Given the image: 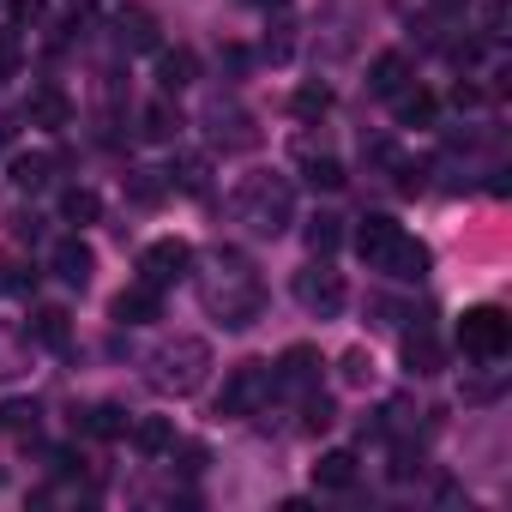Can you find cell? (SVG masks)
<instances>
[{"label":"cell","mask_w":512,"mask_h":512,"mask_svg":"<svg viewBox=\"0 0 512 512\" xmlns=\"http://www.w3.org/2000/svg\"><path fill=\"white\" fill-rule=\"evenodd\" d=\"M506 344H512V320L500 314V308H464V320H458V350L464 356H476V362H500L506 356Z\"/></svg>","instance_id":"6da1fadb"},{"label":"cell","mask_w":512,"mask_h":512,"mask_svg":"<svg viewBox=\"0 0 512 512\" xmlns=\"http://www.w3.org/2000/svg\"><path fill=\"white\" fill-rule=\"evenodd\" d=\"M205 380V344H193V338H181V344H169V350H157V368H151V386H163V392H193Z\"/></svg>","instance_id":"7a4b0ae2"},{"label":"cell","mask_w":512,"mask_h":512,"mask_svg":"<svg viewBox=\"0 0 512 512\" xmlns=\"http://www.w3.org/2000/svg\"><path fill=\"white\" fill-rule=\"evenodd\" d=\"M241 217L260 229V235H278L284 217H290V187H284V181H247V193H241Z\"/></svg>","instance_id":"3957f363"},{"label":"cell","mask_w":512,"mask_h":512,"mask_svg":"<svg viewBox=\"0 0 512 512\" xmlns=\"http://www.w3.org/2000/svg\"><path fill=\"white\" fill-rule=\"evenodd\" d=\"M272 386H278V380H272V368H266V362H241V368L229 374V386H223V416H247L253 404L272 392Z\"/></svg>","instance_id":"277c9868"},{"label":"cell","mask_w":512,"mask_h":512,"mask_svg":"<svg viewBox=\"0 0 512 512\" xmlns=\"http://www.w3.org/2000/svg\"><path fill=\"white\" fill-rule=\"evenodd\" d=\"M187 266H193V247L175 241V235H169V241H151V247H145V260H139L145 284H157V290H163V284H181Z\"/></svg>","instance_id":"5b68a950"},{"label":"cell","mask_w":512,"mask_h":512,"mask_svg":"<svg viewBox=\"0 0 512 512\" xmlns=\"http://www.w3.org/2000/svg\"><path fill=\"white\" fill-rule=\"evenodd\" d=\"M296 296H302V308H308V314H338V308H344V278L320 260L314 272H302V278H296Z\"/></svg>","instance_id":"8992f818"},{"label":"cell","mask_w":512,"mask_h":512,"mask_svg":"<svg viewBox=\"0 0 512 512\" xmlns=\"http://www.w3.org/2000/svg\"><path fill=\"white\" fill-rule=\"evenodd\" d=\"M398 241H404V229H398L392 217H362V229H356V253H362L374 272H386V266H392Z\"/></svg>","instance_id":"52a82bcc"},{"label":"cell","mask_w":512,"mask_h":512,"mask_svg":"<svg viewBox=\"0 0 512 512\" xmlns=\"http://www.w3.org/2000/svg\"><path fill=\"white\" fill-rule=\"evenodd\" d=\"M157 314H163V302H157V284H145V278L115 296V320H121V326H151Z\"/></svg>","instance_id":"ba28073f"},{"label":"cell","mask_w":512,"mask_h":512,"mask_svg":"<svg viewBox=\"0 0 512 512\" xmlns=\"http://www.w3.org/2000/svg\"><path fill=\"white\" fill-rule=\"evenodd\" d=\"M278 386H290V392H308L314 380H320V350H308V344H296V350H284V362H278V374H272Z\"/></svg>","instance_id":"9c48e42d"},{"label":"cell","mask_w":512,"mask_h":512,"mask_svg":"<svg viewBox=\"0 0 512 512\" xmlns=\"http://www.w3.org/2000/svg\"><path fill=\"white\" fill-rule=\"evenodd\" d=\"M25 121L55 133V127H67V121H73V103H67L55 85H43V91H31V103H25Z\"/></svg>","instance_id":"30bf717a"},{"label":"cell","mask_w":512,"mask_h":512,"mask_svg":"<svg viewBox=\"0 0 512 512\" xmlns=\"http://www.w3.org/2000/svg\"><path fill=\"white\" fill-rule=\"evenodd\" d=\"M404 368H410V374H422V380H428V374H440V368H446V350H440V344H434V332H428V326H422V332H410V338H404Z\"/></svg>","instance_id":"8fae6325"},{"label":"cell","mask_w":512,"mask_h":512,"mask_svg":"<svg viewBox=\"0 0 512 512\" xmlns=\"http://www.w3.org/2000/svg\"><path fill=\"white\" fill-rule=\"evenodd\" d=\"M55 272H61L67 284H79V290H85V284H91V272H97V253H91L85 241H61V247H55Z\"/></svg>","instance_id":"7c38bea8"},{"label":"cell","mask_w":512,"mask_h":512,"mask_svg":"<svg viewBox=\"0 0 512 512\" xmlns=\"http://www.w3.org/2000/svg\"><path fill=\"white\" fill-rule=\"evenodd\" d=\"M193 73H199L193 49H163V55H157V85H163V91H187Z\"/></svg>","instance_id":"4fadbf2b"},{"label":"cell","mask_w":512,"mask_h":512,"mask_svg":"<svg viewBox=\"0 0 512 512\" xmlns=\"http://www.w3.org/2000/svg\"><path fill=\"white\" fill-rule=\"evenodd\" d=\"M115 31H121V49H157V19L145 7H127L115 19Z\"/></svg>","instance_id":"5bb4252c"},{"label":"cell","mask_w":512,"mask_h":512,"mask_svg":"<svg viewBox=\"0 0 512 512\" xmlns=\"http://www.w3.org/2000/svg\"><path fill=\"white\" fill-rule=\"evenodd\" d=\"M392 278H404V284H416V278H428V247L422 241H398V253H392V266H386Z\"/></svg>","instance_id":"9a60e30c"},{"label":"cell","mask_w":512,"mask_h":512,"mask_svg":"<svg viewBox=\"0 0 512 512\" xmlns=\"http://www.w3.org/2000/svg\"><path fill=\"white\" fill-rule=\"evenodd\" d=\"M368 85H374V97H398V91L410 85L404 55H380V61H374V73H368Z\"/></svg>","instance_id":"2e32d148"},{"label":"cell","mask_w":512,"mask_h":512,"mask_svg":"<svg viewBox=\"0 0 512 512\" xmlns=\"http://www.w3.org/2000/svg\"><path fill=\"white\" fill-rule=\"evenodd\" d=\"M356 482V452H326L314 464V488H350Z\"/></svg>","instance_id":"e0dca14e"},{"label":"cell","mask_w":512,"mask_h":512,"mask_svg":"<svg viewBox=\"0 0 512 512\" xmlns=\"http://www.w3.org/2000/svg\"><path fill=\"white\" fill-rule=\"evenodd\" d=\"M85 434L121 440V434H127V410H121V404H91V410H85Z\"/></svg>","instance_id":"ac0fdd59"},{"label":"cell","mask_w":512,"mask_h":512,"mask_svg":"<svg viewBox=\"0 0 512 512\" xmlns=\"http://www.w3.org/2000/svg\"><path fill=\"white\" fill-rule=\"evenodd\" d=\"M392 103H398V121H404V127H428V121H434V97H428L422 85H416V91L404 85Z\"/></svg>","instance_id":"d6986e66"},{"label":"cell","mask_w":512,"mask_h":512,"mask_svg":"<svg viewBox=\"0 0 512 512\" xmlns=\"http://www.w3.org/2000/svg\"><path fill=\"white\" fill-rule=\"evenodd\" d=\"M49 157L43 151H31V157H13V187H25V193H37V187H49Z\"/></svg>","instance_id":"ffe728a7"},{"label":"cell","mask_w":512,"mask_h":512,"mask_svg":"<svg viewBox=\"0 0 512 512\" xmlns=\"http://www.w3.org/2000/svg\"><path fill=\"white\" fill-rule=\"evenodd\" d=\"M338 241H344V223L320 211V217L308 223V247H314V260H326V253H338Z\"/></svg>","instance_id":"44dd1931"},{"label":"cell","mask_w":512,"mask_h":512,"mask_svg":"<svg viewBox=\"0 0 512 512\" xmlns=\"http://www.w3.org/2000/svg\"><path fill=\"white\" fill-rule=\"evenodd\" d=\"M139 133L163 145V139H175V133H181V115H175L169 103H151V109H145V127H139Z\"/></svg>","instance_id":"7402d4cb"},{"label":"cell","mask_w":512,"mask_h":512,"mask_svg":"<svg viewBox=\"0 0 512 512\" xmlns=\"http://www.w3.org/2000/svg\"><path fill=\"white\" fill-rule=\"evenodd\" d=\"M133 440H139L145 452H169V446H175V428H169L163 416H145V422H133Z\"/></svg>","instance_id":"603a6c76"},{"label":"cell","mask_w":512,"mask_h":512,"mask_svg":"<svg viewBox=\"0 0 512 512\" xmlns=\"http://www.w3.org/2000/svg\"><path fill=\"white\" fill-rule=\"evenodd\" d=\"M61 211H67V223H97V211H103V199H97L91 187H73V193L61 199Z\"/></svg>","instance_id":"cb8c5ba5"},{"label":"cell","mask_w":512,"mask_h":512,"mask_svg":"<svg viewBox=\"0 0 512 512\" xmlns=\"http://www.w3.org/2000/svg\"><path fill=\"white\" fill-rule=\"evenodd\" d=\"M326 109H332V91H326V85H302V91H296V115H302V121H314V115H326Z\"/></svg>","instance_id":"d4e9b609"},{"label":"cell","mask_w":512,"mask_h":512,"mask_svg":"<svg viewBox=\"0 0 512 512\" xmlns=\"http://www.w3.org/2000/svg\"><path fill=\"white\" fill-rule=\"evenodd\" d=\"M37 338H43L49 350H61V344H67V314H61V308H43V314H37Z\"/></svg>","instance_id":"484cf974"},{"label":"cell","mask_w":512,"mask_h":512,"mask_svg":"<svg viewBox=\"0 0 512 512\" xmlns=\"http://www.w3.org/2000/svg\"><path fill=\"white\" fill-rule=\"evenodd\" d=\"M332 422H338V404H332V398H308V410H302V428H308V434H326Z\"/></svg>","instance_id":"4316f807"},{"label":"cell","mask_w":512,"mask_h":512,"mask_svg":"<svg viewBox=\"0 0 512 512\" xmlns=\"http://www.w3.org/2000/svg\"><path fill=\"white\" fill-rule=\"evenodd\" d=\"M308 181L314 187H344V163L338 157H308Z\"/></svg>","instance_id":"83f0119b"},{"label":"cell","mask_w":512,"mask_h":512,"mask_svg":"<svg viewBox=\"0 0 512 512\" xmlns=\"http://www.w3.org/2000/svg\"><path fill=\"white\" fill-rule=\"evenodd\" d=\"M127 193H133L139 205H157V199H163V181H157V169H133V181H127Z\"/></svg>","instance_id":"f1b7e54d"},{"label":"cell","mask_w":512,"mask_h":512,"mask_svg":"<svg viewBox=\"0 0 512 512\" xmlns=\"http://www.w3.org/2000/svg\"><path fill=\"white\" fill-rule=\"evenodd\" d=\"M19 61H25L19 31H0V79H13V73H19Z\"/></svg>","instance_id":"f546056e"},{"label":"cell","mask_w":512,"mask_h":512,"mask_svg":"<svg viewBox=\"0 0 512 512\" xmlns=\"http://www.w3.org/2000/svg\"><path fill=\"white\" fill-rule=\"evenodd\" d=\"M0 428H37V404H7L0 410Z\"/></svg>","instance_id":"4dcf8cb0"},{"label":"cell","mask_w":512,"mask_h":512,"mask_svg":"<svg viewBox=\"0 0 512 512\" xmlns=\"http://www.w3.org/2000/svg\"><path fill=\"white\" fill-rule=\"evenodd\" d=\"M181 187H187V193H199V187H205V163H199V157H187V163H181Z\"/></svg>","instance_id":"1f68e13d"},{"label":"cell","mask_w":512,"mask_h":512,"mask_svg":"<svg viewBox=\"0 0 512 512\" xmlns=\"http://www.w3.org/2000/svg\"><path fill=\"white\" fill-rule=\"evenodd\" d=\"M13 19H19V25H37V19H43V0H13Z\"/></svg>","instance_id":"d6a6232c"},{"label":"cell","mask_w":512,"mask_h":512,"mask_svg":"<svg viewBox=\"0 0 512 512\" xmlns=\"http://www.w3.org/2000/svg\"><path fill=\"white\" fill-rule=\"evenodd\" d=\"M368 368H374V362H368L362 350H350V356H344V374H350V380H368Z\"/></svg>","instance_id":"836d02e7"}]
</instances>
